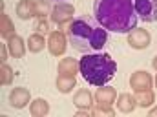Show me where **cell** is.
<instances>
[{
	"label": "cell",
	"mask_w": 157,
	"mask_h": 117,
	"mask_svg": "<svg viewBox=\"0 0 157 117\" xmlns=\"http://www.w3.org/2000/svg\"><path fill=\"white\" fill-rule=\"evenodd\" d=\"M93 15L106 31L113 33H130L139 20L132 0H95Z\"/></svg>",
	"instance_id": "cell-1"
},
{
	"label": "cell",
	"mask_w": 157,
	"mask_h": 117,
	"mask_svg": "<svg viewBox=\"0 0 157 117\" xmlns=\"http://www.w3.org/2000/svg\"><path fill=\"white\" fill-rule=\"evenodd\" d=\"M68 39L73 49L80 53H91V51H99L106 44L108 33L97 22V18L77 17L71 20L68 28Z\"/></svg>",
	"instance_id": "cell-2"
},
{
	"label": "cell",
	"mask_w": 157,
	"mask_h": 117,
	"mask_svg": "<svg viewBox=\"0 0 157 117\" xmlns=\"http://www.w3.org/2000/svg\"><path fill=\"white\" fill-rule=\"evenodd\" d=\"M78 64L80 75L91 86H106L117 73V64L108 53H84Z\"/></svg>",
	"instance_id": "cell-3"
},
{
	"label": "cell",
	"mask_w": 157,
	"mask_h": 117,
	"mask_svg": "<svg viewBox=\"0 0 157 117\" xmlns=\"http://www.w3.org/2000/svg\"><path fill=\"white\" fill-rule=\"evenodd\" d=\"M137 17L143 22H157V0H132Z\"/></svg>",
	"instance_id": "cell-4"
},
{
	"label": "cell",
	"mask_w": 157,
	"mask_h": 117,
	"mask_svg": "<svg viewBox=\"0 0 157 117\" xmlns=\"http://www.w3.org/2000/svg\"><path fill=\"white\" fill-rule=\"evenodd\" d=\"M73 15H75V7L71 6V4H66V2H57L53 7H51V20L55 22V24H59V26H62V24H66V22H70L71 18H73Z\"/></svg>",
	"instance_id": "cell-5"
},
{
	"label": "cell",
	"mask_w": 157,
	"mask_h": 117,
	"mask_svg": "<svg viewBox=\"0 0 157 117\" xmlns=\"http://www.w3.org/2000/svg\"><path fill=\"white\" fill-rule=\"evenodd\" d=\"M66 48H68V42H66L64 33H60V31H51L49 33V37H48V49H49V53L53 57L64 55Z\"/></svg>",
	"instance_id": "cell-6"
},
{
	"label": "cell",
	"mask_w": 157,
	"mask_h": 117,
	"mask_svg": "<svg viewBox=\"0 0 157 117\" xmlns=\"http://www.w3.org/2000/svg\"><path fill=\"white\" fill-rule=\"evenodd\" d=\"M150 40H152V37H150V33L146 29L135 28V29H132L128 33V44L133 49H146L150 46Z\"/></svg>",
	"instance_id": "cell-7"
},
{
	"label": "cell",
	"mask_w": 157,
	"mask_h": 117,
	"mask_svg": "<svg viewBox=\"0 0 157 117\" xmlns=\"http://www.w3.org/2000/svg\"><path fill=\"white\" fill-rule=\"evenodd\" d=\"M130 88L133 92H144V90H150L152 88V75L144 70H139V72H133L132 77H130Z\"/></svg>",
	"instance_id": "cell-8"
},
{
	"label": "cell",
	"mask_w": 157,
	"mask_h": 117,
	"mask_svg": "<svg viewBox=\"0 0 157 117\" xmlns=\"http://www.w3.org/2000/svg\"><path fill=\"white\" fill-rule=\"evenodd\" d=\"M28 103H31V93H29L28 88L18 86V88H15V90L9 93V104H11L13 108H17V110L26 108Z\"/></svg>",
	"instance_id": "cell-9"
},
{
	"label": "cell",
	"mask_w": 157,
	"mask_h": 117,
	"mask_svg": "<svg viewBox=\"0 0 157 117\" xmlns=\"http://www.w3.org/2000/svg\"><path fill=\"white\" fill-rule=\"evenodd\" d=\"M115 99H117V92H115V88H110V86H102L95 93V101H97L99 108H112Z\"/></svg>",
	"instance_id": "cell-10"
},
{
	"label": "cell",
	"mask_w": 157,
	"mask_h": 117,
	"mask_svg": "<svg viewBox=\"0 0 157 117\" xmlns=\"http://www.w3.org/2000/svg\"><path fill=\"white\" fill-rule=\"evenodd\" d=\"M7 49H9V53H11V57H15V59H22L24 57V53H26V44H24V40L22 37H18V35H11V37H7Z\"/></svg>",
	"instance_id": "cell-11"
},
{
	"label": "cell",
	"mask_w": 157,
	"mask_h": 117,
	"mask_svg": "<svg viewBox=\"0 0 157 117\" xmlns=\"http://www.w3.org/2000/svg\"><path fill=\"white\" fill-rule=\"evenodd\" d=\"M137 106V99L130 93H121L117 97V108L122 114H132Z\"/></svg>",
	"instance_id": "cell-12"
},
{
	"label": "cell",
	"mask_w": 157,
	"mask_h": 117,
	"mask_svg": "<svg viewBox=\"0 0 157 117\" xmlns=\"http://www.w3.org/2000/svg\"><path fill=\"white\" fill-rule=\"evenodd\" d=\"M17 15L20 20H29L35 17V2L31 0H20L17 4Z\"/></svg>",
	"instance_id": "cell-13"
},
{
	"label": "cell",
	"mask_w": 157,
	"mask_h": 117,
	"mask_svg": "<svg viewBox=\"0 0 157 117\" xmlns=\"http://www.w3.org/2000/svg\"><path fill=\"white\" fill-rule=\"evenodd\" d=\"M78 72H80V64H78V60L71 59V57L62 59L59 62V73L60 75H75Z\"/></svg>",
	"instance_id": "cell-14"
},
{
	"label": "cell",
	"mask_w": 157,
	"mask_h": 117,
	"mask_svg": "<svg viewBox=\"0 0 157 117\" xmlns=\"http://www.w3.org/2000/svg\"><path fill=\"white\" fill-rule=\"evenodd\" d=\"M73 104L80 110H90L91 104H93V97L88 90H78L75 93V97H73Z\"/></svg>",
	"instance_id": "cell-15"
},
{
	"label": "cell",
	"mask_w": 157,
	"mask_h": 117,
	"mask_svg": "<svg viewBox=\"0 0 157 117\" xmlns=\"http://www.w3.org/2000/svg\"><path fill=\"white\" fill-rule=\"evenodd\" d=\"M77 80H75V75H60L57 77V90L60 93H70L73 88H75Z\"/></svg>",
	"instance_id": "cell-16"
},
{
	"label": "cell",
	"mask_w": 157,
	"mask_h": 117,
	"mask_svg": "<svg viewBox=\"0 0 157 117\" xmlns=\"http://www.w3.org/2000/svg\"><path fill=\"white\" fill-rule=\"evenodd\" d=\"M29 112H31V115L33 117H44L49 114V104H48V101L46 99H35L31 104H29Z\"/></svg>",
	"instance_id": "cell-17"
},
{
	"label": "cell",
	"mask_w": 157,
	"mask_h": 117,
	"mask_svg": "<svg viewBox=\"0 0 157 117\" xmlns=\"http://www.w3.org/2000/svg\"><path fill=\"white\" fill-rule=\"evenodd\" d=\"M46 46H48V42L44 40L42 33H33V35L28 39V49H29L31 53H40Z\"/></svg>",
	"instance_id": "cell-18"
},
{
	"label": "cell",
	"mask_w": 157,
	"mask_h": 117,
	"mask_svg": "<svg viewBox=\"0 0 157 117\" xmlns=\"http://www.w3.org/2000/svg\"><path fill=\"white\" fill-rule=\"evenodd\" d=\"M13 31H15V26H13L11 18L2 11V15H0V35H2L4 39H7V37L13 35Z\"/></svg>",
	"instance_id": "cell-19"
},
{
	"label": "cell",
	"mask_w": 157,
	"mask_h": 117,
	"mask_svg": "<svg viewBox=\"0 0 157 117\" xmlns=\"http://www.w3.org/2000/svg\"><path fill=\"white\" fill-rule=\"evenodd\" d=\"M135 99H137V104L143 106V108H148L152 106V103L155 101V95L152 90H144V92H135Z\"/></svg>",
	"instance_id": "cell-20"
},
{
	"label": "cell",
	"mask_w": 157,
	"mask_h": 117,
	"mask_svg": "<svg viewBox=\"0 0 157 117\" xmlns=\"http://www.w3.org/2000/svg\"><path fill=\"white\" fill-rule=\"evenodd\" d=\"M13 70H11V66H7L6 62H2V66H0V84L2 86H9L11 82H13Z\"/></svg>",
	"instance_id": "cell-21"
},
{
	"label": "cell",
	"mask_w": 157,
	"mask_h": 117,
	"mask_svg": "<svg viewBox=\"0 0 157 117\" xmlns=\"http://www.w3.org/2000/svg\"><path fill=\"white\" fill-rule=\"evenodd\" d=\"M46 15H51L49 2H48V0H37V2H35V17L44 18Z\"/></svg>",
	"instance_id": "cell-22"
},
{
	"label": "cell",
	"mask_w": 157,
	"mask_h": 117,
	"mask_svg": "<svg viewBox=\"0 0 157 117\" xmlns=\"http://www.w3.org/2000/svg\"><path fill=\"white\" fill-rule=\"evenodd\" d=\"M93 114H95V115H113V108H99V106H97V108H95V110H93Z\"/></svg>",
	"instance_id": "cell-23"
},
{
	"label": "cell",
	"mask_w": 157,
	"mask_h": 117,
	"mask_svg": "<svg viewBox=\"0 0 157 117\" xmlns=\"http://www.w3.org/2000/svg\"><path fill=\"white\" fill-rule=\"evenodd\" d=\"M35 29H37V33H46V31H48V24L40 18V22L35 26Z\"/></svg>",
	"instance_id": "cell-24"
},
{
	"label": "cell",
	"mask_w": 157,
	"mask_h": 117,
	"mask_svg": "<svg viewBox=\"0 0 157 117\" xmlns=\"http://www.w3.org/2000/svg\"><path fill=\"white\" fill-rule=\"evenodd\" d=\"M88 115H90V112H88V110H80V108H78L77 117H88Z\"/></svg>",
	"instance_id": "cell-25"
},
{
	"label": "cell",
	"mask_w": 157,
	"mask_h": 117,
	"mask_svg": "<svg viewBox=\"0 0 157 117\" xmlns=\"http://www.w3.org/2000/svg\"><path fill=\"white\" fill-rule=\"evenodd\" d=\"M150 117H157V108H154V110H150Z\"/></svg>",
	"instance_id": "cell-26"
},
{
	"label": "cell",
	"mask_w": 157,
	"mask_h": 117,
	"mask_svg": "<svg viewBox=\"0 0 157 117\" xmlns=\"http://www.w3.org/2000/svg\"><path fill=\"white\" fill-rule=\"evenodd\" d=\"M152 66H154V70H157V57L152 60Z\"/></svg>",
	"instance_id": "cell-27"
},
{
	"label": "cell",
	"mask_w": 157,
	"mask_h": 117,
	"mask_svg": "<svg viewBox=\"0 0 157 117\" xmlns=\"http://www.w3.org/2000/svg\"><path fill=\"white\" fill-rule=\"evenodd\" d=\"M48 2H62V0H48Z\"/></svg>",
	"instance_id": "cell-28"
},
{
	"label": "cell",
	"mask_w": 157,
	"mask_h": 117,
	"mask_svg": "<svg viewBox=\"0 0 157 117\" xmlns=\"http://www.w3.org/2000/svg\"><path fill=\"white\" fill-rule=\"evenodd\" d=\"M155 86H157V79H155Z\"/></svg>",
	"instance_id": "cell-29"
}]
</instances>
